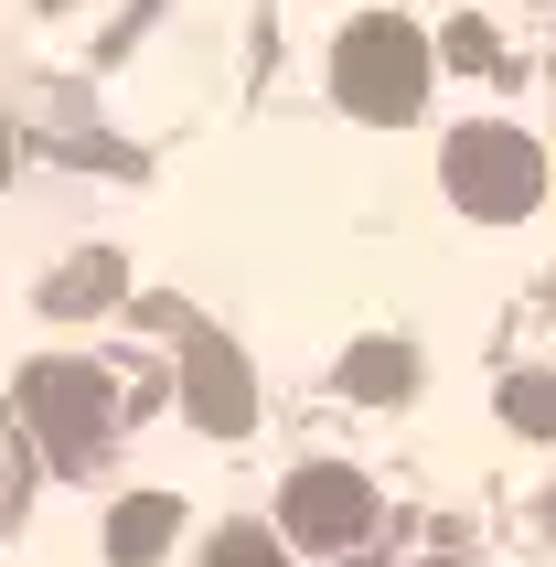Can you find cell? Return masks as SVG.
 Returning a JSON list of instances; mask_svg holds the SVG:
<instances>
[{
	"instance_id": "7a4b0ae2",
	"label": "cell",
	"mask_w": 556,
	"mask_h": 567,
	"mask_svg": "<svg viewBox=\"0 0 556 567\" xmlns=\"http://www.w3.org/2000/svg\"><path fill=\"white\" fill-rule=\"evenodd\" d=\"M439 183H450V204L482 225H514L546 204V151H535L514 118H461L450 128V151H439Z\"/></svg>"
},
{
	"instance_id": "6da1fadb",
	"label": "cell",
	"mask_w": 556,
	"mask_h": 567,
	"mask_svg": "<svg viewBox=\"0 0 556 567\" xmlns=\"http://www.w3.org/2000/svg\"><path fill=\"white\" fill-rule=\"evenodd\" d=\"M429 75H439V54H429V32L406 22V11H364V22L332 43V96L364 128H406L429 107Z\"/></svg>"
}]
</instances>
